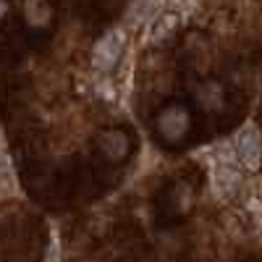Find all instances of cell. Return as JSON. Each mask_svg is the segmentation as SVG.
<instances>
[{
  "instance_id": "3",
  "label": "cell",
  "mask_w": 262,
  "mask_h": 262,
  "mask_svg": "<svg viewBox=\"0 0 262 262\" xmlns=\"http://www.w3.org/2000/svg\"><path fill=\"white\" fill-rule=\"evenodd\" d=\"M158 128H160V134L170 142H179L184 134H186V128H189V116L184 107H168L165 113H160L158 118Z\"/></svg>"
},
{
  "instance_id": "4",
  "label": "cell",
  "mask_w": 262,
  "mask_h": 262,
  "mask_svg": "<svg viewBox=\"0 0 262 262\" xmlns=\"http://www.w3.org/2000/svg\"><path fill=\"white\" fill-rule=\"evenodd\" d=\"M212 186L221 196H233L242 186V173L233 163H217L212 165Z\"/></svg>"
},
{
  "instance_id": "2",
  "label": "cell",
  "mask_w": 262,
  "mask_h": 262,
  "mask_svg": "<svg viewBox=\"0 0 262 262\" xmlns=\"http://www.w3.org/2000/svg\"><path fill=\"white\" fill-rule=\"evenodd\" d=\"M236 155L242 158L249 168H257L259 155H262V134L254 126H247L242 134L236 137Z\"/></svg>"
},
{
  "instance_id": "7",
  "label": "cell",
  "mask_w": 262,
  "mask_h": 262,
  "mask_svg": "<svg viewBox=\"0 0 262 262\" xmlns=\"http://www.w3.org/2000/svg\"><path fill=\"white\" fill-rule=\"evenodd\" d=\"M155 8H158V0H134L131 11H128V18L131 21H144L155 13Z\"/></svg>"
},
{
  "instance_id": "6",
  "label": "cell",
  "mask_w": 262,
  "mask_h": 262,
  "mask_svg": "<svg viewBox=\"0 0 262 262\" xmlns=\"http://www.w3.org/2000/svg\"><path fill=\"white\" fill-rule=\"evenodd\" d=\"M176 24H179V16L173 13V11L158 16V18H155V24H152V39H163L165 34L173 32V27H176Z\"/></svg>"
},
{
  "instance_id": "5",
  "label": "cell",
  "mask_w": 262,
  "mask_h": 262,
  "mask_svg": "<svg viewBox=\"0 0 262 262\" xmlns=\"http://www.w3.org/2000/svg\"><path fill=\"white\" fill-rule=\"evenodd\" d=\"M100 147H102V152L111 160H121L126 155V149H128V139L123 137V131L111 128V131H105V134L100 137Z\"/></svg>"
},
{
  "instance_id": "8",
  "label": "cell",
  "mask_w": 262,
  "mask_h": 262,
  "mask_svg": "<svg viewBox=\"0 0 262 262\" xmlns=\"http://www.w3.org/2000/svg\"><path fill=\"white\" fill-rule=\"evenodd\" d=\"M200 102L205 107H221L223 102V90L217 84H205L202 90H200Z\"/></svg>"
},
{
  "instance_id": "9",
  "label": "cell",
  "mask_w": 262,
  "mask_h": 262,
  "mask_svg": "<svg viewBox=\"0 0 262 262\" xmlns=\"http://www.w3.org/2000/svg\"><path fill=\"white\" fill-rule=\"evenodd\" d=\"M27 16H29V21L32 24H45V21L50 18V11H48V6L42 3V0H29V6H27Z\"/></svg>"
},
{
  "instance_id": "1",
  "label": "cell",
  "mask_w": 262,
  "mask_h": 262,
  "mask_svg": "<svg viewBox=\"0 0 262 262\" xmlns=\"http://www.w3.org/2000/svg\"><path fill=\"white\" fill-rule=\"evenodd\" d=\"M123 32L121 29H111L100 42H97V48L92 53V63H95V69L100 71H107V69H113V66L118 63L121 53H123Z\"/></svg>"
}]
</instances>
